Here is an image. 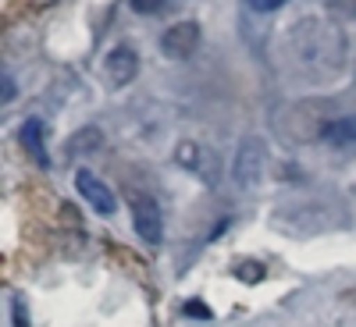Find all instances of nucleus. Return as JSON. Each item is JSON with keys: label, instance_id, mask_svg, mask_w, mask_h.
Masks as SVG:
<instances>
[{"label": "nucleus", "instance_id": "1", "mask_svg": "<svg viewBox=\"0 0 356 327\" xmlns=\"http://www.w3.org/2000/svg\"><path fill=\"white\" fill-rule=\"evenodd\" d=\"M264 167H267V146H264V139L246 135L239 142V150H235V157H232V182H235V189H243V192L260 189Z\"/></svg>", "mask_w": 356, "mask_h": 327}, {"label": "nucleus", "instance_id": "7", "mask_svg": "<svg viewBox=\"0 0 356 327\" xmlns=\"http://www.w3.org/2000/svg\"><path fill=\"white\" fill-rule=\"evenodd\" d=\"M317 139L324 146H332V150H353L356 146V117H332V121H324Z\"/></svg>", "mask_w": 356, "mask_h": 327}, {"label": "nucleus", "instance_id": "9", "mask_svg": "<svg viewBox=\"0 0 356 327\" xmlns=\"http://www.w3.org/2000/svg\"><path fill=\"white\" fill-rule=\"evenodd\" d=\"M93 146H100V132H97V128H82V132L72 139L68 150L75 153V150H93Z\"/></svg>", "mask_w": 356, "mask_h": 327}, {"label": "nucleus", "instance_id": "6", "mask_svg": "<svg viewBox=\"0 0 356 327\" xmlns=\"http://www.w3.org/2000/svg\"><path fill=\"white\" fill-rule=\"evenodd\" d=\"M136 75H139V53H136V47H129V43L114 47L107 53V78H111V85H129Z\"/></svg>", "mask_w": 356, "mask_h": 327}, {"label": "nucleus", "instance_id": "11", "mask_svg": "<svg viewBox=\"0 0 356 327\" xmlns=\"http://www.w3.org/2000/svg\"><path fill=\"white\" fill-rule=\"evenodd\" d=\"M235 274H239L246 285H253V281H264V267L260 263H239V267H235Z\"/></svg>", "mask_w": 356, "mask_h": 327}, {"label": "nucleus", "instance_id": "10", "mask_svg": "<svg viewBox=\"0 0 356 327\" xmlns=\"http://www.w3.org/2000/svg\"><path fill=\"white\" fill-rule=\"evenodd\" d=\"M129 4H132L136 15H161L171 0H129Z\"/></svg>", "mask_w": 356, "mask_h": 327}, {"label": "nucleus", "instance_id": "8", "mask_svg": "<svg viewBox=\"0 0 356 327\" xmlns=\"http://www.w3.org/2000/svg\"><path fill=\"white\" fill-rule=\"evenodd\" d=\"M47 132H43V121L40 117H29V121L22 125V132H18V139H22V150L33 157L40 167H50V153H47V139H43Z\"/></svg>", "mask_w": 356, "mask_h": 327}, {"label": "nucleus", "instance_id": "4", "mask_svg": "<svg viewBox=\"0 0 356 327\" xmlns=\"http://www.w3.org/2000/svg\"><path fill=\"white\" fill-rule=\"evenodd\" d=\"M75 189H79V196L93 206V210L100 214V217H111L114 210H118V199H114V192L100 182V178L93 174V171H79L75 174Z\"/></svg>", "mask_w": 356, "mask_h": 327}, {"label": "nucleus", "instance_id": "2", "mask_svg": "<svg viewBox=\"0 0 356 327\" xmlns=\"http://www.w3.org/2000/svg\"><path fill=\"white\" fill-rule=\"evenodd\" d=\"M132 224H136V235L143 239V246H161L164 242V214H161L154 196H146V192L132 196Z\"/></svg>", "mask_w": 356, "mask_h": 327}, {"label": "nucleus", "instance_id": "12", "mask_svg": "<svg viewBox=\"0 0 356 327\" xmlns=\"http://www.w3.org/2000/svg\"><path fill=\"white\" fill-rule=\"evenodd\" d=\"M285 4H289V0H246V8L257 11V15H271V11H278Z\"/></svg>", "mask_w": 356, "mask_h": 327}, {"label": "nucleus", "instance_id": "14", "mask_svg": "<svg viewBox=\"0 0 356 327\" xmlns=\"http://www.w3.org/2000/svg\"><path fill=\"white\" fill-rule=\"evenodd\" d=\"M15 100V82H11V75H4V103H11Z\"/></svg>", "mask_w": 356, "mask_h": 327}, {"label": "nucleus", "instance_id": "5", "mask_svg": "<svg viewBox=\"0 0 356 327\" xmlns=\"http://www.w3.org/2000/svg\"><path fill=\"white\" fill-rule=\"evenodd\" d=\"M175 160L182 164L186 171L200 174L207 185H214V178H218V160L211 157V150H207V146H200V142H182V146L175 150Z\"/></svg>", "mask_w": 356, "mask_h": 327}, {"label": "nucleus", "instance_id": "3", "mask_svg": "<svg viewBox=\"0 0 356 327\" xmlns=\"http://www.w3.org/2000/svg\"><path fill=\"white\" fill-rule=\"evenodd\" d=\"M200 40H203L200 22L182 18V22H175L171 28H164V36H161V53L171 57V61H186V57H193V50L200 47Z\"/></svg>", "mask_w": 356, "mask_h": 327}, {"label": "nucleus", "instance_id": "13", "mask_svg": "<svg viewBox=\"0 0 356 327\" xmlns=\"http://www.w3.org/2000/svg\"><path fill=\"white\" fill-rule=\"evenodd\" d=\"M11 324H15V327H33V324H29V313H25L22 303H11Z\"/></svg>", "mask_w": 356, "mask_h": 327}, {"label": "nucleus", "instance_id": "15", "mask_svg": "<svg viewBox=\"0 0 356 327\" xmlns=\"http://www.w3.org/2000/svg\"><path fill=\"white\" fill-rule=\"evenodd\" d=\"M186 313H189V317H211V310H207V306H196V303H189Z\"/></svg>", "mask_w": 356, "mask_h": 327}]
</instances>
